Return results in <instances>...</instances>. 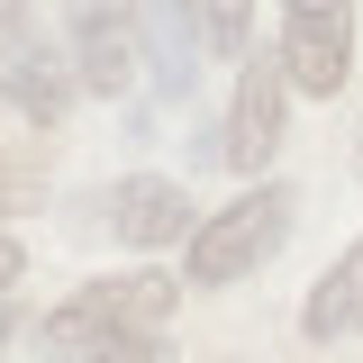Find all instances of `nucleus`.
Segmentation results:
<instances>
[{
	"mask_svg": "<svg viewBox=\"0 0 363 363\" xmlns=\"http://www.w3.org/2000/svg\"><path fill=\"white\" fill-rule=\"evenodd\" d=\"M173 281L164 272H109L82 281L64 309H45V354L55 363H155L164 354V327H173Z\"/></svg>",
	"mask_w": 363,
	"mask_h": 363,
	"instance_id": "1",
	"label": "nucleus"
},
{
	"mask_svg": "<svg viewBox=\"0 0 363 363\" xmlns=\"http://www.w3.org/2000/svg\"><path fill=\"white\" fill-rule=\"evenodd\" d=\"M291 191L281 182H255L245 200H227L218 218H200V236H191V281L200 291H227V281H245V272H264L272 255H281V236H291Z\"/></svg>",
	"mask_w": 363,
	"mask_h": 363,
	"instance_id": "2",
	"label": "nucleus"
},
{
	"mask_svg": "<svg viewBox=\"0 0 363 363\" xmlns=\"http://www.w3.org/2000/svg\"><path fill=\"white\" fill-rule=\"evenodd\" d=\"M281 73L291 91H345L354 73V0H281Z\"/></svg>",
	"mask_w": 363,
	"mask_h": 363,
	"instance_id": "3",
	"label": "nucleus"
},
{
	"mask_svg": "<svg viewBox=\"0 0 363 363\" xmlns=\"http://www.w3.org/2000/svg\"><path fill=\"white\" fill-rule=\"evenodd\" d=\"M145 73V18L136 0H73V82L118 100Z\"/></svg>",
	"mask_w": 363,
	"mask_h": 363,
	"instance_id": "4",
	"label": "nucleus"
},
{
	"mask_svg": "<svg viewBox=\"0 0 363 363\" xmlns=\"http://www.w3.org/2000/svg\"><path fill=\"white\" fill-rule=\"evenodd\" d=\"M281 100H291L281 55H245L236 100H227V136H218V155L236 164V173H264L272 155H281Z\"/></svg>",
	"mask_w": 363,
	"mask_h": 363,
	"instance_id": "5",
	"label": "nucleus"
},
{
	"mask_svg": "<svg viewBox=\"0 0 363 363\" xmlns=\"http://www.w3.org/2000/svg\"><path fill=\"white\" fill-rule=\"evenodd\" d=\"M100 218L118 227L128 245H173V236H200V218H191V191H182V182H164V173L118 182V191L100 200Z\"/></svg>",
	"mask_w": 363,
	"mask_h": 363,
	"instance_id": "6",
	"label": "nucleus"
},
{
	"mask_svg": "<svg viewBox=\"0 0 363 363\" xmlns=\"http://www.w3.org/2000/svg\"><path fill=\"white\" fill-rule=\"evenodd\" d=\"M0 100L18 109V118H37V128H55L64 118V100H73V82H64V64L45 55V45H28L9 73H0Z\"/></svg>",
	"mask_w": 363,
	"mask_h": 363,
	"instance_id": "7",
	"label": "nucleus"
},
{
	"mask_svg": "<svg viewBox=\"0 0 363 363\" xmlns=\"http://www.w3.org/2000/svg\"><path fill=\"white\" fill-rule=\"evenodd\" d=\"M300 327H309L318 345H327V336H345V327H363V236L345 245V264H336V272H327V281L309 291Z\"/></svg>",
	"mask_w": 363,
	"mask_h": 363,
	"instance_id": "8",
	"label": "nucleus"
},
{
	"mask_svg": "<svg viewBox=\"0 0 363 363\" xmlns=\"http://www.w3.org/2000/svg\"><path fill=\"white\" fill-rule=\"evenodd\" d=\"M28 45H37V28H28V0H0V73H9Z\"/></svg>",
	"mask_w": 363,
	"mask_h": 363,
	"instance_id": "9",
	"label": "nucleus"
},
{
	"mask_svg": "<svg viewBox=\"0 0 363 363\" xmlns=\"http://www.w3.org/2000/svg\"><path fill=\"white\" fill-rule=\"evenodd\" d=\"M18 272H28V255H18V245H9V236H0V291H9V281H18Z\"/></svg>",
	"mask_w": 363,
	"mask_h": 363,
	"instance_id": "10",
	"label": "nucleus"
},
{
	"mask_svg": "<svg viewBox=\"0 0 363 363\" xmlns=\"http://www.w3.org/2000/svg\"><path fill=\"white\" fill-rule=\"evenodd\" d=\"M0 336H9V300H0Z\"/></svg>",
	"mask_w": 363,
	"mask_h": 363,
	"instance_id": "11",
	"label": "nucleus"
},
{
	"mask_svg": "<svg viewBox=\"0 0 363 363\" xmlns=\"http://www.w3.org/2000/svg\"><path fill=\"white\" fill-rule=\"evenodd\" d=\"M354 164H363V145H354Z\"/></svg>",
	"mask_w": 363,
	"mask_h": 363,
	"instance_id": "12",
	"label": "nucleus"
}]
</instances>
